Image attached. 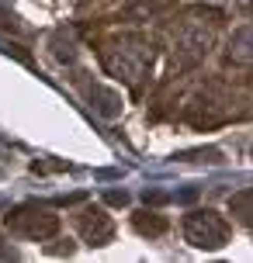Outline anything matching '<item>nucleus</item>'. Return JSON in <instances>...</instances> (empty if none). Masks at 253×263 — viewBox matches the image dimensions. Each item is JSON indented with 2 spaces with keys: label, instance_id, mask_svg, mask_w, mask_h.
Here are the masks:
<instances>
[{
  "label": "nucleus",
  "instance_id": "nucleus-1",
  "mask_svg": "<svg viewBox=\"0 0 253 263\" xmlns=\"http://www.w3.org/2000/svg\"><path fill=\"white\" fill-rule=\"evenodd\" d=\"M184 232H187V239L194 242V246H222L226 242V222L215 215V211H191L184 218Z\"/></svg>",
  "mask_w": 253,
  "mask_h": 263
},
{
  "label": "nucleus",
  "instance_id": "nucleus-2",
  "mask_svg": "<svg viewBox=\"0 0 253 263\" xmlns=\"http://www.w3.org/2000/svg\"><path fill=\"white\" fill-rule=\"evenodd\" d=\"M7 225H11L14 232H25V236L39 239V236H49V232H56V215L35 208V204H25L21 211L7 215Z\"/></svg>",
  "mask_w": 253,
  "mask_h": 263
}]
</instances>
